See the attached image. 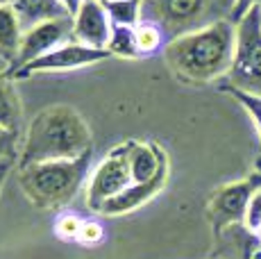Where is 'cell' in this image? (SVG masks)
Segmentation results:
<instances>
[{
    "instance_id": "obj_22",
    "label": "cell",
    "mask_w": 261,
    "mask_h": 259,
    "mask_svg": "<svg viewBox=\"0 0 261 259\" xmlns=\"http://www.w3.org/2000/svg\"><path fill=\"white\" fill-rule=\"evenodd\" d=\"M16 137L18 134L0 127V162H12L14 152H16Z\"/></svg>"
},
{
    "instance_id": "obj_24",
    "label": "cell",
    "mask_w": 261,
    "mask_h": 259,
    "mask_svg": "<svg viewBox=\"0 0 261 259\" xmlns=\"http://www.w3.org/2000/svg\"><path fill=\"white\" fill-rule=\"evenodd\" d=\"M59 5H62V7L66 9V14H68V16L73 18L75 14L80 12V7H82V5H84V0H59Z\"/></svg>"
},
{
    "instance_id": "obj_13",
    "label": "cell",
    "mask_w": 261,
    "mask_h": 259,
    "mask_svg": "<svg viewBox=\"0 0 261 259\" xmlns=\"http://www.w3.org/2000/svg\"><path fill=\"white\" fill-rule=\"evenodd\" d=\"M23 125V105L18 91L14 87V80L0 73V127L18 134Z\"/></svg>"
},
{
    "instance_id": "obj_6",
    "label": "cell",
    "mask_w": 261,
    "mask_h": 259,
    "mask_svg": "<svg viewBox=\"0 0 261 259\" xmlns=\"http://www.w3.org/2000/svg\"><path fill=\"white\" fill-rule=\"evenodd\" d=\"M129 146H132V139L114 146L91 173L87 182V196H84L91 212L100 214V209L112 198H116L129 184H134L132 171H129Z\"/></svg>"
},
{
    "instance_id": "obj_19",
    "label": "cell",
    "mask_w": 261,
    "mask_h": 259,
    "mask_svg": "<svg viewBox=\"0 0 261 259\" xmlns=\"http://www.w3.org/2000/svg\"><path fill=\"white\" fill-rule=\"evenodd\" d=\"M220 91H225V93H229V96H234L241 105H243L245 109H248V114L252 116L254 125H257V130H259V137H261V96L239 91V89H232V87H227V84H223V87H220Z\"/></svg>"
},
{
    "instance_id": "obj_20",
    "label": "cell",
    "mask_w": 261,
    "mask_h": 259,
    "mask_svg": "<svg viewBox=\"0 0 261 259\" xmlns=\"http://www.w3.org/2000/svg\"><path fill=\"white\" fill-rule=\"evenodd\" d=\"M105 227L100 225L98 221H84L82 223V230H80V243H84V246H98V243L105 241Z\"/></svg>"
},
{
    "instance_id": "obj_17",
    "label": "cell",
    "mask_w": 261,
    "mask_h": 259,
    "mask_svg": "<svg viewBox=\"0 0 261 259\" xmlns=\"http://www.w3.org/2000/svg\"><path fill=\"white\" fill-rule=\"evenodd\" d=\"M137 39H139V50H141V57H148V55H154L166 48L168 39L164 34V30L152 21H141L137 25Z\"/></svg>"
},
{
    "instance_id": "obj_18",
    "label": "cell",
    "mask_w": 261,
    "mask_h": 259,
    "mask_svg": "<svg viewBox=\"0 0 261 259\" xmlns=\"http://www.w3.org/2000/svg\"><path fill=\"white\" fill-rule=\"evenodd\" d=\"M82 223H84V218H80L77 214L62 212L55 218V234H57V239H62V241H77Z\"/></svg>"
},
{
    "instance_id": "obj_14",
    "label": "cell",
    "mask_w": 261,
    "mask_h": 259,
    "mask_svg": "<svg viewBox=\"0 0 261 259\" xmlns=\"http://www.w3.org/2000/svg\"><path fill=\"white\" fill-rule=\"evenodd\" d=\"M23 39V25L12 5H0V59L12 64Z\"/></svg>"
},
{
    "instance_id": "obj_27",
    "label": "cell",
    "mask_w": 261,
    "mask_h": 259,
    "mask_svg": "<svg viewBox=\"0 0 261 259\" xmlns=\"http://www.w3.org/2000/svg\"><path fill=\"white\" fill-rule=\"evenodd\" d=\"M252 234H257V239H259V243H261V225H259V230H257V232H252Z\"/></svg>"
},
{
    "instance_id": "obj_3",
    "label": "cell",
    "mask_w": 261,
    "mask_h": 259,
    "mask_svg": "<svg viewBox=\"0 0 261 259\" xmlns=\"http://www.w3.org/2000/svg\"><path fill=\"white\" fill-rule=\"evenodd\" d=\"M91 157L93 150L77 159L23 166L18 168V187L37 209L57 212L66 207L77 196L87 177H91Z\"/></svg>"
},
{
    "instance_id": "obj_16",
    "label": "cell",
    "mask_w": 261,
    "mask_h": 259,
    "mask_svg": "<svg viewBox=\"0 0 261 259\" xmlns=\"http://www.w3.org/2000/svg\"><path fill=\"white\" fill-rule=\"evenodd\" d=\"M107 53L120 59H139L141 50H139V39H137V28L127 25H114L112 37L107 43Z\"/></svg>"
},
{
    "instance_id": "obj_11",
    "label": "cell",
    "mask_w": 261,
    "mask_h": 259,
    "mask_svg": "<svg viewBox=\"0 0 261 259\" xmlns=\"http://www.w3.org/2000/svg\"><path fill=\"white\" fill-rule=\"evenodd\" d=\"M168 173H170V166L164 168V171L150 182L129 184L123 193H118L116 198H112L107 205L100 209V214H102V216H123V214L137 212L139 207H143L145 202H150L152 198H157L159 193L164 191V187H166V182H168Z\"/></svg>"
},
{
    "instance_id": "obj_2",
    "label": "cell",
    "mask_w": 261,
    "mask_h": 259,
    "mask_svg": "<svg viewBox=\"0 0 261 259\" xmlns=\"http://www.w3.org/2000/svg\"><path fill=\"white\" fill-rule=\"evenodd\" d=\"M93 150L87 118L68 105H53L34 114L25 132L18 168L43 162L77 159Z\"/></svg>"
},
{
    "instance_id": "obj_5",
    "label": "cell",
    "mask_w": 261,
    "mask_h": 259,
    "mask_svg": "<svg viewBox=\"0 0 261 259\" xmlns=\"http://www.w3.org/2000/svg\"><path fill=\"white\" fill-rule=\"evenodd\" d=\"M234 25L237 46L227 73V87L261 96V9L248 12Z\"/></svg>"
},
{
    "instance_id": "obj_23",
    "label": "cell",
    "mask_w": 261,
    "mask_h": 259,
    "mask_svg": "<svg viewBox=\"0 0 261 259\" xmlns=\"http://www.w3.org/2000/svg\"><path fill=\"white\" fill-rule=\"evenodd\" d=\"M252 9H261V0H234V9H232V23H239Z\"/></svg>"
},
{
    "instance_id": "obj_28",
    "label": "cell",
    "mask_w": 261,
    "mask_h": 259,
    "mask_svg": "<svg viewBox=\"0 0 261 259\" xmlns=\"http://www.w3.org/2000/svg\"><path fill=\"white\" fill-rule=\"evenodd\" d=\"M0 5H12V0H0Z\"/></svg>"
},
{
    "instance_id": "obj_12",
    "label": "cell",
    "mask_w": 261,
    "mask_h": 259,
    "mask_svg": "<svg viewBox=\"0 0 261 259\" xmlns=\"http://www.w3.org/2000/svg\"><path fill=\"white\" fill-rule=\"evenodd\" d=\"M12 7L16 12L23 32L39 23L53 21V18H66V9L59 5V0H12Z\"/></svg>"
},
{
    "instance_id": "obj_8",
    "label": "cell",
    "mask_w": 261,
    "mask_h": 259,
    "mask_svg": "<svg viewBox=\"0 0 261 259\" xmlns=\"http://www.w3.org/2000/svg\"><path fill=\"white\" fill-rule=\"evenodd\" d=\"M71 39H73V18L71 16L53 18V21L39 23V25L25 30L21 46H18V53H16V59L7 66L5 75L12 77L16 71L28 66L30 62L43 57V55H48L50 50H55L57 46L71 41Z\"/></svg>"
},
{
    "instance_id": "obj_7",
    "label": "cell",
    "mask_w": 261,
    "mask_h": 259,
    "mask_svg": "<svg viewBox=\"0 0 261 259\" xmlns=\"http://www.w3.org/2000/svg\"><path fill=\"white\" fill-rule=\"evenodd\" d=\"M257 189H261V173H252L239 182H229L214 193V198L209 200V221L216 234L243 225L250 200Z\"/></svg>"
},
{
    "instance_id": "obj_21",
    "label": "cell",
    "mask_w": 261,
    "mask_h": 259,
    "mask_svg": "<svg viewBox=\"0 0 261 259\" xmlns=\"http://www.w3.org/2000/svg\"><path fill=\"white\" fill-rule=\"evenodd\" d=\"M245 227L250 232H257L259 225H261V189H257L250 200V207H248V214H245Z\"/></svg>"
},
{
    "instance_id": "obj_25",
    "label": "cell",
    "mask_w": 261,
    "mask_h": 259,
    "mask_svg": "<svg viewBox=\"0 0 261 259\" xmlns=\"http://www.w3.org/2000/svg\"><path fill=\"white\" fill-rule=\"evenodd\" d=\"M9 168H12V162H0V191H3V184L7 180Z\"/></svg>"
},
{
    "instance_id": "obj_15",
    "label": "cell",
    "mask_w": 261,
    "mask_h": 259,
    "mask_svg": "<svg viewBox=\"0 0 261 259\" xmlns=\"http://www.w3.org/2000/svg\"><path fill=\"white\" fill-rule=\"evenodd\" d=\"M109 21L114 25L137 28L143 16V0H102Z\"/></svg>"
},
{
    "instance_id": "obj_1",
    "label": "cell",
    "mask_w": 261,
    "mask_h": 259,
    "mask_svg": "<svg viewBox=\"0 0 261 259\" xmlns=\"http://www.w3.org/2000/svg\"><path fill=\"white\" fill-rule=\"evenodd\" d=\"M237 46V25L229 18L191 30L164 48L170 73L184 84H207L227 77Z\"/></svg>"
},
{
    "instance_id": "obj_10",
    "label": "cell",
    "mask_w": 261,
    "mask_h": 259,
    "mask_svg": "<svg viewBox=\"0 0 261 259\" xmlns=\"http://www.w3.org/2000/svg\"><path fill=\"white\" fill-rule=\"evenodd\" d=\"M114 23L109 21L100 0H84L80 12L73 16V41L82 46L107 50L109 37H112Z\"/></svg>"
},
{
    "instance_id": "obj_9",
    "label": "cell",
    "mask_w": 261,
    "mask_h": 259,
    "mask_svg": "<svg viewBox=\"0 0 261 259\" xmlns=\"http://www.w3.org/2000/svg\"><path fill=\"white\" fill-rule=\"evenodd\" d=\"M107 57H112L107 50H95V48L82 46L77 41H66L62 46H57L55 50H50L43 57L30 62L28 66H23L21 71H16L12 80H23L32 75H41V73H64V71H77L84 66H93V64L105 62Z\"/></svg>"
},
{
    "instance_id": "obj_29",
    "label": "cell",
    "mask_w": 261,
    "mask_h": 259,
    "mask_svg": "<svg viewBox=\"0 0 261 259\" xmlns=\"http://www.w3.org/2000/svg\"><path fill=\"white\" fill-rule=\"evenodd\" d=\"M100 3H102V0H100Z\"/></svg>"
},
{
    "instance_id": "obj_26",
    "label": "cell",
    "mask_w": 261,
    "mask_h": 259,
    "mask_svg": "<svg viewBox=\"0 0 261 259\" xmlns=\"http://www.w3.org/2000/svg\"><path fill=\"white\" fill-rule=\"evenodd\" d=\"M248 259H261V243H259L257 248H254L252 252H250V257H248Z\"/></svg>"
},
{
    "instance_id": "obj_4",
    "label": "cell",
    "mask_w": 261,
    "mask_h": 259,
    "mask_svg": "<svg viewBox=\"0 0 261 259\" xmlns=\"http://www.w3.org/2000/svg\"><path fill=\"white\" fill-rule=\"evenodd\" d=\"M234 0H143L141 21H152L164 30L166 39L191 30L232 18Z\"/></svg>"
}]
</instances>
